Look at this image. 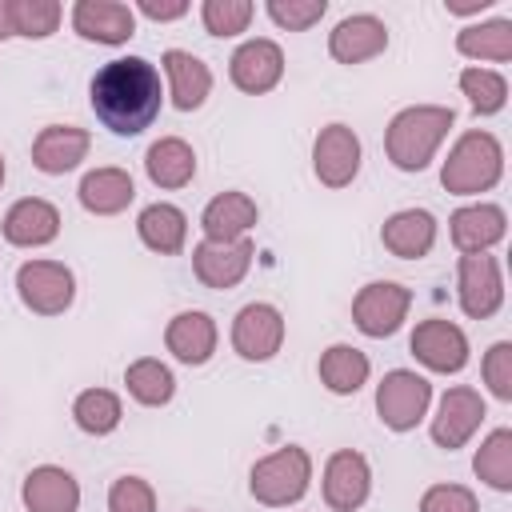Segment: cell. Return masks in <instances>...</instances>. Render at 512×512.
Listing matches in <instances>:
<instances>
[{"label": "cell", "mask_w": 512, "mask_h": 512, "mask_svg": "<svg viewBox=\"0 0 512 512\" xmlns=\"http://www.w3.org/2000/svg\"><path fill=\"white\" fill-rule=\"evenodd\" d=\"M160 72L144 56H120L96 68L88 84V104L96 120L116 136H140L160 116Z\"/></svg>", "instance_id": "1"}, {"label": "cell", "mask_w": 512, "mask_h": 512, "mask_svg": "<svg viewBox=\"0 0 512 512\" xmlns=\"http://www.w3.org/2000/svg\"><path fill=\"white\" fill-rule=\"evenodd\" d=\"M456 124V112L448 104H412L400 108L388 120L384 132V152L400 172H424L436 156V148L444 144L448 128Z\"/></svg>", "instance_id": "2"}, {"label": "cell", "mask_w": 512, "mask_h": 512, "mask_svg": "<svg viewBox=\"0 0 512 512\" xmlns=\"http://www.w3.org/2000/svg\"><path fill=\"white\" fill-rule=\"evenodd\" d=\"M500 176H504V144H500L492 132H484V128L464 132V136L452 144L448 160L440 164V184H444V192H452V196L488 192V188L500 184Z\"/></svg>", "instance_id": "3"}, {"label": "cell", "mask_w": 512, "mask_h": 512, "mask_svg": "<svg viewBox=\"0 0 512 512\" xmlns=\"http://www.w3.org/2000/svg\"><path fill=\"white\" fill-rule=\"evenodd\" d=\"M308 484H312V456L300 444H284V448L260 456L248 472V492L264 508H288V504L304 500Z\"/></svg>", "instance_id": "4"}, {"label": "cell", "mask_w": 512, "mask_h": 512, "mask_svg": "<svg viewBox=\"0 0 512 512\" xmlns=\"http://www.w3.org/2000/svg\"><path fill=\"white\" fill-rule=\"evenodd\" d=\"M16 296L36 316H64L76 300V276L60 260H24L16 268Z\"/></svg>", "instance_id": "5"}, {"label": "cell", "mask_w": 512, "mask_h": 512, "mask_svg": "<svg viewBox=\"0 0 512 512\" xmlns=\"http://www.w3.org/2000/svg\"><path fill=\"white\" fill-rule=\"evenodd\" d=\"M428 404H432V384L420 372L392 368L376 384V416L392 432H412L428 416Z\"/></svg>", "instance_id": "6"}, {"label": "cell", "mask_w": 512, "mask_h": 512, "mask_svg": "<svg viewBox=\"0 0 512 512\" xmlns=\"http://www.w3.org/2000/svg\"><path fill=\"white\" fill-rule=\"evenodd\" d=\"M408 308H412V288H404L396 280H372L352 300V324L364 336L384 340V336L400 332V324L408 320Z\"/></svg>", "instance_id": "7"}, {"label": "cell", "mask_w": 512, "mask_h": 512, "mask_svg": "<svg viewBox=\"0 0 512 512\" xmlns=\"http://www.w3.org/2000/svg\"><path fill=\"white\" fill-rule=\"evenodd\" d=\"M456 300H460V312L468 320L496 316L500 304H504V272H500V260L488 256V252L460 256V268H456Z\"/></svg>", "instance_id": "8"}, {"label": "cell", "mask_w": 512, "mask_h": 512, "mask_svg": "<svg viewBox=\"0 0 512 512\" xmlns=\"http://www.w3.org/2000/svg\"><path fill=\"white\" fill-rule=\"evenodd\" d=\"M484 416H488V408H484V396H480L476 388H468V384L448 388V392L440 396V408H436L432 428H428V432H432V444L444 448V452L464 448V444L480 432Z\"/></svg>", "instance_id": "9"}, {"label": "cell", "mask_w": 512, "mask_h": 512, "mask_svg": "<svg viewBox=\"0 0 512 512\" xmlns=\"http://www.w3.org/2000/svg\"><path fill=\"white\" fill-rule=\"evenodd\" d=\"M412 356L428 368V372H440V376H452V372H464L468 364V336L460 324L444 320V316H428L416 324L412 340H408Z\"/></svg>", "instance_id": "10"}, {"label": "cell", "mask_w": 512, "mask_h": 512, "mask_svg": "<svg viewBox=\"0 0 512 512\" xmlns=\"http://www.w3.org/2000/svg\"><path fill=\"white\" fill-rule=\"evenodd\" d=\"M252 256H256V248L248 236L244 240H200L192 248V272L204 288L228 292L248 276Z\"/></svg>", "instance_id": "11"}, {"label": "cell", "mask_w": 512, "mask_h": 512, "mask_svg": "<svg viewBox=\"0 0 512 512\" xmlns=\"http://www.w3.org/2000/svg\"><path fill=\"white\" fill-rule=\"evenodd\" d=\"M284 344V316L276 304H244L232 320V348L240 360H252V364H264L280 352Z\"/></svg>", "instance_id": "12"}, {"label": "cell", "mask_w": 512, "mask_h": 512, "mask_svg": "<svg viewBox=\"0 0 512 512\" xmlns=\"http://www.w3.org/2000/svg\"><path fill=\"white\" fill-rule=\"evenodd\" d=\"M312 172L324 188H348L360 172V136L348 124H324L312 144Z\"/></svg>", "instance_id": "13"}, {"label": "cell", "mask_w": 512, "mask_h": 512, "mask_svg": "<svg viewBox=\"0 0 512 512\" xmlns=\"http://www.w3.org/2000/svg\"><path fill=\"white\" fill-rule=\"evenodd\" d=\"M324 504L332 512H356L372 496V468L356 448H336L324 464Z\"/></svg>", "instance_id": "14"}, {"label": "cell", "mask_w": 512, "mask_h": 512, "mask_svg": "<svg viewBox=\"0 0 512 512\" xmlns=\"http://www.w3.org/2000/svg\"><path fill=\"white\" fill-rule=\"evenodd\" d=\"M228 76H232V84H236L240 92H248V96L272 92V88L280 84V76H284V52H280V44L268 40V36L244 40V44L232 52V60H228Z\"/></svg>", "instance_id": "15"}, {"label": "cell", "mask_w": 512, "mask_h": 512, "mask_svg": "<svg viewBox=\"0 0 512 512\" xmlns=\"http://www.w3.org/2000/svg\"><path fill=\"white\" fill-rule=\"evenodd\" d=\"M72 28L76 36L92 44H128L136 32V12L120 0H76L72 4Z\"/></svg>", "instance_id": "16"}, {"label": "cell", "mask_w": 512, "mask_h": 512, "mask_svg": "<svg viewBox=\"0 0 512 512\" xmlns=\"http://www.w3.org/2000/svg\"><path fill=\"white\" fill-rule=\"evenodd\" d=\"M388 48V28L372 12H352L328 32V52L336 64H364Z\"/></svg>", "instance_id": "17"}, {"label": "cell", "mask_w": 512, "mask_h": 512, "mask_svg": "<svg viewBox=\"0 0 512 512\" xmlns=\"http://www.w3.org/2000/svg\"><path fill=\"white\" fill-rule=\"evenodd\" d=\"M508 232V216L500 204H464L448 216V236L456 244L460 256H476V252H488L492 244H500Z\"/></svg>", "instance_id": "18"}, {"label": "cell", "mask_w": 512, "mask_h": 512, "mask_svg": "<svg viewBox=\"0 0 512 512\" xmlns=\"http://www.w3.org/2000/svg\"><path fill=\"white\" fill-rule=\"evenodd\" d=\"M88 148H92V136L84 128H76V124H48L32 140V164L44 176H64V172L80 168V160H88Z\"/></svg>", "instance_id": "19"}, {"label": "cell", "mask_w": 512, "mask_h": 512, "mask_svg": "<svg viewBox=\"0 0 512 512\" xmlns=\"http://www.w3.org/2000/svg\"><path fill=\"white\" fill-rule=\"evenodd\" d=\"M60 236V212L52 200L24 196L4 212V240L16 248H44Z\"/></svg>", "instance_id": "20"}, {"label": "cell", "mask_w": 512, "mask_h": 512, "mask_svg": "<svg viewBox=\"0 0 512 512\" xmlns=\"http://www.w3.org/2000/svg\"><path fill=\"white\" fill-rule=\"evenodd\" d=\"M216 340H220L216 320H212L208 312H200V308L176 312V316L168 320V328H164V344H168V352H172L180 364H188V368L208 364L212 352H216Z\"/></svg>", "instance_id": "21"}, {"label": "cell", "mask_w": 512, "mask_h": 512, "mask_svg": "<svg viewBox=\"0 0 512 512\" xmlns=\"http://www.w3.org/2000/svg\"><path fill=\"white\" fill-rule=\"evenodd\" d=\"M260 220V208L248 192H216L204 212H200V228H204V240H244Z\"/></svg>", "instance_id": "22"}, {"label": "cell", "mask_w": 512, "mask_h": 512, "mask_svg": "<svg viewBox=\"0 0 512 512\" xmlns=\"http://www.w3.org/2000/svg\"><path fill=\"white\" fill-rule=\"evenodd\" d=\"M380 244L400 260H420L436 244V216L428 208H400L380 224Z\"/></svg>", "instance_id": "23"}, {"label": "cell", "mask_w": 512, "mask_h": 512, "mask_svg": "<svg viewBox=\"0 0 512 512\" xmlns=\"http://www.w3.org/2000/svg\"><path fill=\"white\" fill-rule=\"evenodd\" d=\"M20 500H24L28 512H76L80 508V484L68 468L40 464L24 476Z\"/></svg>", "instance_id": "24"}, {"label": "cell", "mask_w": 512, "mask_h": 512, "mask_svg": "<svg viewBox=\"0 0 512 512\" xmlns=\"http://www.w3.org/2000/svg\"><path fill=\"white\" fill-rule=\"evenodd\" d=\"M164 76H168V96L180 112H196L212 92V68L184 48L164 52Z\"/></svg>", "instance_id": "25"}, {"label": "cell", "mask_w": 512, "mask_h": 512, "mask_svg": "<svg viewBox=\"0 0 512 512\" xmlns=\"http://www.w3.org/2000/svg\"><path fill=\"white\" fill-rule=\"evenodd\" d=\"M76 196H80L84 212H92V216H116V212H124V208L132 204L136 184H132V176H128L124 168L104 164V168L84 172V180H80Z\"/></svg>", "instance_id": "26"}, {"label": "cell", "mask_w": 512, "mask_h": 512, "mask_svg": "<svg viewBox=\"0 0 512 512\" xmlns=\"http://www.w3.org/2000/svg\"><path fill=\"white\" fill-rule=\"evenodd\" d=\"M144 172L156 188H184L196 176V152L180 136H160L144 152Z\"/></svg>", "instance_id": "27"}, {"label": "cell", "mask_w": 512, "mask_h": 512, "mask_svg": "<svg viewBox=\"0 0 512 512\" xmlns=\"http://www.w3.org/2000/svg\"><path fill=\"white\" fill-rule=\"evenodd\" d=\"M136 232H140L144 248H152L160 256H176V252H184V240H188V216L176 204L156 200L136 216Z\"/></svg>", "instance_id": "28"}, {"label": "cell", "mask_w": 512, "mask_h": 512, "mask_svg": "<svg viewBox=\"0 0 512 512\" xmlns=\"http://www.w3.org/2000/svg\"><path fill=\"white\" fill-rule=\"evenodd\" d=\"M316 372H320V384H324L332 396H352V392H360V388L368 384L372 364H368V356H364L360 348H352V344H332V348L320 352Z\"/></svg>", "instance_id": "29"}, {"label": "cell", "mask_w": 512, "mask_h": 512, "mask_svg": "<svg viewBox=\"0 0 512 512\" xmlns=\"http://www.w3.org/2000/svg\"><path fill=\"white\" fill-rule=\"evenodd\" d=\"M124 388L136 404L144 408H164L176 396V376L168 364H160L156 356H140L124 368Z\"/></svg>", "instance_id": "30"}, {"label": "cell", "mask_w": 512, "mask_h": 512, "mask_svg": "<svg viewBox=\"0 0 512 512\" xmlns=\"http://www.w3.org/2000/svg\"><path fill=\"white\" fill-rule=\"evenodd\" d=\"M456 52L468 60H492V64H508L512 60V20H484V24H468L456 32Z\"/></svg>", "instance_id": "31"}, {"label": "cell", "mask_w": 512, "mask_h": 512, "mask_svg": "<svg viewBox=\"0 0 512 512\" xmlns=\"http://www.w3.org/2000/svg\"><path fill=\"white\" fill-rule=\"evenodd\" d=\"M72 420H76V428L88 432V436H108V432L120 428L124 404H120V396L108 392V388H84V392L72 400Z\"/></svg>", "instance_id": "32"}, {"label": "cell", "mask_w": 512, "mask_h": 512, "mask_svg": "<svg viewBox=\"0 0 512 512\" xmlns=\"http://www.w3.org/2000/svg\"><path fill=\"white\" fill-rule=\"evenodd\" d=\"M472 472L476 480H484L496 492H512V428H496L488 432V440L476 448L472 456Z\"/></svg>", "instance_id": "33"}, {"label": "cell", "mask_w": 512, "mask_h": 512, "mask_svg": "<svg viewBox=\"0 0 512 512\" xmlns=\"http://www.w3.org/2000/svg\"><path fill=\"white\" fill-rule=\"evenodd\" d=\"M460 92L468 96V108L476 116H496L504 104H508V80L496 72V68H464L460 72Z\"/></svg>", "instance_id": "34"}, {"label": "cell", "mask_w": 512, "mask_h": 512, "mask_svg": "<svg viewBox=\"0 0 512 512\" xmlns=\"http://www.w3.org/2000/svg\"><path fill=\"white\" fill-rule=\"evenodd\" d=\"M8 20H12V36L48 40L60 28L64 8L56 0H8Z\"/></svg>", "instance_id": "35"}, {"label": "cell", "mask_w": 512, "mask_h": 512, "mask_svg": "<svg viewBox=\"0 0 512 512\" xmlns=\"http://www.w3.org/2000/svg\"><path fill=\"white\" fill-rule=\"evenodd\" d=\"M256 16L252 0H204L200 4V20L208 36H240Z\"/></svg>", "instance_id": "36"}, {"label": "cell", "mask_w": 512, "mask_h": 512, "mask_svg": "<svg viewBox=\"0 0 512 512\" xmlns=\"http://www.w3.org/2000/svg\"><path fill=\"white\" fill-rule=\"evenodd\" d=\"M264 12H268V20H272L276 28H284V32H308L312 24L324 20L328 4H324V0H268Z\"/></svg>", "instance_id": "37"}, {"label": "cell", "mask_w": 512, "mask_h": 512, "mask_svg": "<svg viewBox=\"0 0 512 512\" xmlns=\"http://www.w3.org/2000/svg\"><path fill=\"white\" fill-rule=\"evenodd\" d=\"M480 376H484V384H488V392L496 396V400H512V344L508 340H496L488 352H484V360H480Z\"/></svg>", "instance_id": "38"}, {"label": "cell", "mask_w": 512, "mask_h": 512, "mask_svg": "<svg viewBox=\"0 0 512 512\" xmlns=\"http://www.w3.org/2000/svg\"><path fill=\"white\" fill-rule=\"evenodd\" d=\"M108 512H156V492L144 476H120L108 488Z\"/></svg>", "instance_id": "39"}, {"label": "cell", "mask_w": 512, "mask_h": 512, "mask_svg": "<svg viewBox=\"0 0 512 512\" xmlns=\"http://www.w3.org/2000/svg\"><path fill=\"white\" fill-rule=\"evenodd\" d=\"M420 512H480V504L464 484H432L420 496Z\"/></svg>", "instance_id": "40"}, {"label": "cell", "mask_w": 512, "mask_h": 512, "mask_svg": "<svg viewBox=\"0 0 512 512\" xmlns=\"http://www.w3.org/2000/svg\"><path fill=\"white\" fill-rule=\"evenodd\" d=\"M136 12L148 16V20H156V24H168V20L188 16V0H140Z\"/></svg>", "instance_id": "41"}, {"label": "cell", "mask_w": 512, "mask_h": 512, "mask_svg": "<svg viewBox=\"0 0 512 512\" xmlns=\"http://www.w3.org/2000/svg\"><path fill=\"white\" fill-rule=\"evenodd\" d=\"M496 0H472V4H448V12L452 16H472V12H484V8H492Z\"/></svg>", "instance_id": "42"}, {"label": "cell", "mask_w": 512, "mask_h": 512, "mask_svg": "<svg viewBox=\"0 0 512 512\" xmlns=\"http://www.w3.org/2000/svg\"><path fill=\"white\" fill-rule=\"evenodd\" d=\"M12 36V20H8V0H0V40Z\"/></svg>", "instance_id": "43"}, {"label": "cell", "mask_w": 512, "mask_h": 512, "mask_svg": "<svg viewBox=\"0 0 512 512\" xmlns=\"http://www.w3.org/2000/svg\"><path fill=\"white\" fill-rule=\"evenodd\" d=\"M4 176H8V164H4V152H0V184H4Z\"/></svg>", "instance_id": "44"}]
</instances>
